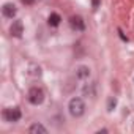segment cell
<instances>
[{"mask_svg":"<svg viewBox=\"0 0 134 134\" xmlns=\"http://www.w3.org/2000/svg\"><path fill=\"white\" fill-rule=\"evenodd\" d=\"M2 11H3V16H7V18H14L16 16V7L13 3H5Z\"/></svg>","mask_w":134,"mask_h":134,"instance_id":"6","label":"cell"},{"mask_svg":"<svg viewBox=\"0 0 134 134\" xmlns=\"http://www.w3.org/2000/svg\"><path fill=\"white\" fill-rule=\"evenodd\" d=\"M68 109H70V114H71L73 117H81V115L85 112V104H84V101H82L81 98H73V99L70 101Z\"/></svg>","mask_w":134,"mask_h":134,"instance_id":"1","label":"cell"},{"mask_svg":"<svg viewBox=\"0 0 134 134\" xmlns=\"http://www.w3.org/2000/svg\"><path fill=\"white\" fill-rule=\"evenodd\" d=\"M10 32H11L13 36L21 38L22 33H24V25H22V22H21V21H14L13 25H11V29H10Z\"/></svg>","mask_w":134,"mask_h":134,"instance_id":"4","label":"cell"},{"mask_svg":"<svg viewBox=\"0 0 134 134\" xmlns=\"http://www.w3.org/2000/svg\"><path fill=\"white\" fill-rule=\"evenodd\" d=\"M90 76V70L87 68V66H79V68L76 70V77L79 79H87Z\"/></svg>","mask_w":134,"mask_h":134,"instance_id":"8","label":"cell"},{"mask_svg":"<svg viewBox=\"0 0 134 134\" xmlns=\"http://www.w3.org/2000/svg\"><path fill=\"white\" fill-rule=\"evenodd\" d=\"M60 21H62V18H60L57 13H52V14L49 16V25H52V27H57V25L60 24Z\"/></svg>","mask_w":134,"mask_h":134,"instance_id":"9","label":"cell"},{"mask_svg":"<svg viewBox=\"0 0 134 134\" xmlns=\"http://www.w3.org/2000/svg\"><path fill=\"white\" fill-rule=\"evenodd\" d=\"M22 3H25V5H32V3H33V0H22Z\"/></svg>","mask_w":134,"mask_h":134,"instance_id":"11","label":"cell"},{"mask_svg":"<svg viewBox=\"0 0 134 134\" xmlns=\"http://www.w3.org/2000/svg\"><path fill=\"white\" fill-rule=\"evenodd\" d=\"M92 5H93V8H98L99 7V0H92Z\"/></svg>","mask_w":134,"mask_h":134,"instance_id":"10","label":"cell"},{"mask_svg":"<svg viewBox=\"0 0 134 134\" xmlns=\"http://www.w3.org/2000/svg\"><path fill=\"white\" fill-rule=\"evenodd\" d=\"M29 132H30V134H46V132H47V129H46L43 125L35 123V125H32V126L29 128Z\"/></svg>","mask_w":134,"mask_h":134,"instance_id":"7","label":"cell"},{"mask_svg":"<svg viewBox=\"0 0 134 134\" xmlns=\"http://www.w3.org/2000/svg\"><path fill=\"white\" fill-rule=\"evenodd\" d=\"M43 99H44V92H43L41 88H38V87H32V88L29 90V101H30L32 104L38 106V104L43 103Z\"/></svg>","mask_w":134,"mask_h":134,"instance_id":"2","label":"cell"},{"mask_svg":"<svg viewBox=\"0 0 134 134\" xmlns=\"http://www.w3.org/2000/svg\"><path fill=\"white\" fill-rule=\"evenodd\" d=\"M70 24H71V27L76 29V30H84V29H85V24H84V21H82L81 16H73L71 21H70Z\"/></svg>","mask_w":134,"mask_h":134,"instance_id":"5","label":"cell"},{"mask_svg":"<svg viewBox=\"0 0 134 134\" xmlns=\"http://www.w3.org/2000/svg\"><path fill=\"white\" fill-rule=\"evenodd\" d=\"M3 118L7 121H18L21 118V110L18 107H8L3 110Z\"/></svg>","mask_w":134,"mask_h":134,"instance_id":"3","label":"cell"}]
</instances>
